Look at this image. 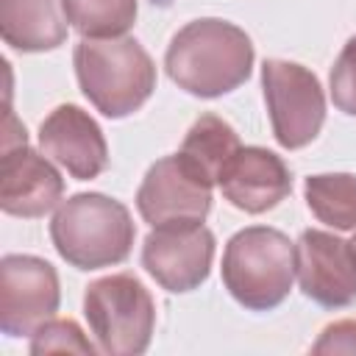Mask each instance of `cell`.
<instances>
[{
	"label": "cell",
	"mask_w": 356,
	"mask_h": 356,
	"mask_svg": "<svg viewBox=\"0 0 356 356\" xmlns=\"http://www.w3.org/2000/svg\"><path fill=\"white\" fill-rule=\"evenodd\" d=\"M250 36L220 17L186 22L167 44L164 70L170 81L195 97H222L239 89L253 72Z\"/></svg>",
	"instance_id": "1"
},
{
	"label": "cell",
	"mask_w": 356,
	"mask_h": 356,
	"mask_svg": "<svg viewBox=\"0 0 356 356\" xmlns=\"http://www.w3.org/2000/svg\"><path fill=\"white\" fill-rule=\"evenodd\" d=\"M72 67L83 97L108 120L139 111L156 89V64L134 36L81 39Z\"/></svg>",
	"instance_id": "2"
},
{
	"label": "cell",
	"mask_w": 356,
	"mask_h": 356,
	"mask_svg": "<svg viewBox=\"0 0 356 356\" xmlns=\"http://www.w3.org/2000/svg\"><path fill=\"white\" fill-rule=\"evenodd\" d=\"M56 253L75 270H103L131 256L136 225L125 203L103 192H78L50 220Z\"/></svg>",
	"instance_id": "3"
},
{
	"label": "cell",
	"mask_w": 356,
	"mask_h": 356,
	"mask_svg": "<svg viewBox=\"0 0 356 356\" xmlns=\"http://www.w3.org/2000/svg\"><path fill=\"white\" fill-rule=\"evenodd\" d=\"M222 286L250 309L270 312L281 306L295 281V242L278 228L248 225L236 231L222 250Z\"/></svg>",
	"instance_id": "4"
},
{
	"label": "cell",
	"mask_w": 356,
	"mask_h": 356,
	"mask_svg": "<svg viewBox=\"0 0 356 356\" xmlns=\"http://www.w3.org/2000/svg\"><path fill=\"white\" fill-rule=\"evenodd\" d=\"M83 317L106 356H139L150 348L156 303L134 273H111L83 292Z\"/></svg>",
	"instance_id": "5"
},
{
	"label": "cell",
	"mask_w": 356,
	"mask_h": 356,
	"mask_svg": "<svg viewBox=\"0 0 356 356\" xmlns=\"http://www.w3.org/2000/svg\"><path fill=\"white\" fill-rule=\"evenodd\" d=\"M261 89L273 125V136L286 150H300L317 139L325 122V95L320 78L284 58H267L261 64Z\"/></svg>",
	"instance_id": "6"
},
{
	"label": "cell",
	"mask_w": 356,
	"mask_h": 356,
	"mask_svg": "<svg viewBox=\"0 0 356 356\" xmlns=\"http://www.w3.org/2000/svg\"><path fill=\"white\" fill-rule=\"evenodd\" d=\"M61 303L58 273L50 261L31 253L0 259V331L11 339L31 337Z\"/></svg>",
	"instance_id": "7"
},
{
	"label": "cell",
	"mask_w": 356,
	"mask_h": 356,
	"mask_svg": "<svg viewBox=\"0 0 356 356\" xmlns=\"http://www.w3.org/2000/svg\"><path fill=\"white\" fill-rule=\"evenodd\" d=\"M214 234L203 222L156 225L142 245V267L167 292L184 295L197 289L214 261Z\"/></svg>",
	"instance_id": "8"
},
{
	"label": "cell",
	"mask_w": 356,
	"mask_h": 356,
	"mask_svg": "<svg viewBox=\"0 0 356 356\" xmlns=\"http://www.w3.org/2000/svg\"><path fill=\"white\" fill-rule=\"evenodd\" d=\"M211 181L181 153L153 161L136 189L139 217L156 228L167 222H203L211 211Z\"/></svg>",
	"instance_id": "9"
},
{
	"label": "cell",
	"mask_w": 356,
	"mask_h": 356,
	"mask_svg": "<svg viewBox=\"0 0 356 356\" xmlns=\"http://www.w3.org/2000/svg\"><path fill=\"white\" fill-rule=\"evenodd\" d=\"M300 292L323 309L356 303V245L320 228H306L295 242Z\"/></svg>",
	"instance_id": "10"
},
{
	"label": "cell",
	"mask_w": 356,
	"mask_h": 356,
	"mask_svg": "<svg viewBox=\"0 0 356 356\" xmlns=\"http://www.w3.org/2000/svg\"><path fill=\"white\" fill-rule=\"evenodd\" d=\"M39 147L75 181H92L108 167V145L100 125L75 103L56 106L42 120Z\"/></svg>",
	"instance_id": "11"
},
{
	"label": "cell",
	"mask_w": 356,
	"mask_h": 356,
	"mask_svg": "<svg viewBox=\"0 0 356 356\" xmlns=\"http://www.w3.org/2000/svg\"><path fill=\"white\" fill-rule=\"evenodd\" d=\"M64 195V178L44 153H36L25 142L3 145L0 159V209L11 217H44L58 206Z\"/></svg>",
	"instance_id": "12"
},
{
	"label": "cell",
	"mask_w": 356,
	"mask_h": 356,
	"mask_svg": "<svg viewBox=\"0 0 356 356\" xmlns=\"http://www.w3.org/2000/svg\"><path fill=\"white\" fill-rule=\"evenodd\" d=\"M217 186L234 209L248 214H264L292 192V172L278 153L248 145L239 147L236 156L228 161Z\"/></svg>",
	"instance_id": "13"
},
{
	"label": "cell",
	"mask_w": 356,
	"mask_h": 356,
	"mask_svg": "<svg viewBox=\"0 0 356 356\" xmlns=\"http://www.w3.org/2000/svg\"><path fill=\"white\" fill-rule=\"evenodd\" d=\"M61 0H0V33L11 50L44 53L67 42Z\"/></svg>",
	"instance_id": "14"
},
{
	"label": "cell",
	"mask_w": 356,
	"mask_h": 356,
	"mask_svg": "<svg viewBox=\"0 0 356 356\" xmlns=\"http://www.w3.org/2000/svg\"><path fill=\"white\" fill-rule=\"evenodd\" d=\"M239 147H242V142H239L236 131L222 117H217V114H200L189 125V131H186L178 153L203 178H209L211 184H217L220 175H222V170L228 167V161L236 156Z\"/></svg>",
	"instance_id": "15"
},
{
	"label": "cell",
	"mask_w": 356,
	"mask_h": 356,
	"mask_svg": "<svg viewBox=\"0 0 356 356\" xmlns=\"http://www.w3.org/2000/svg\"><path fill=\"white\" fill-rule=\"evenodd\" d=\"M309 211L337 228L356 231V175L353 172H317L303 181Z\"/></svg>",
	"instance_id": "16"
},
{
	"label": "cell",
	"mask_w": 356,
	"mask_h": 356,
	"mask_svg": "<svg viewBox=\"0 0 356 356\" xmlns=\"http://www.w3.org/2000/svg\"><path fill=\"white\" fill-rule=\"evenodd\" d=\"M67 22L83 39L125 36L136 22V0H61Z\"/></svg>",
	"instance_id": "17"
},
{
	"label": "cell",
	"mask_w": 356,
	"mask_h": 356,
	"mask_svg": "<svg viewBox=\"0 0 356 356\" xmlns=\"http://www.w3.org/2000/svg\"><path fill=\"white\" fill-rule=\"evenodd\" d=\"M31 353L42 356V353H83L92 356L97 350V345L89 342V337L81 331V325L75 320H64V317H50L44 320L33 334H31Z\"/></svg>",
	"instance_id": "18"
},
{
	"label": "cell",
	"mask_w": 356,
	"mask_h": 356,
	"mask_svg": "<svg viewBox=\"0 0 356 356\" xmlns=\"http://www.w3.org/2000/svg\"><path fill=\"white\" fill-rule=\"evenodd\" d=\"M328 89H331L334 106L342 114L356 117V36H350L339 50L328 75Z\"/></svg>",
	"instance_id": "19"
},
{
	"label": "cell",
	"mask_w": 356,
	"mask_h": 356,
	"mask_svg": "<svg viewBox=\"0 0 356 356\" xmlns=\"http://www.w3.org/2000/svg\"><path fill=\"white\" fill-rule=\"evenodd\" d=\"M314 353H356V320H337L323 328L317 342L312 345Z\"/></svg>",
	"instance_id": "20"
},
{
	"label": "cell",
	"mask_w": 356,
	"mask_h": 356,
	"mask_svg": "<svg viewBox=\"0 0 356 356\" xmlns=\"http://www.w3.org/2000/svg\"><path fill=\"white\" fill-rule=\"evenodd\" d=\"M353 245H356V239H353Z\"/></svg>",
	"instance_id": "21"
}]
</instances>
